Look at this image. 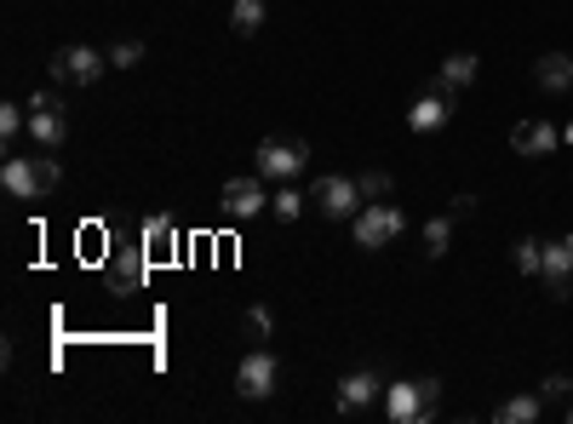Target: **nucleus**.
Here are the masks:
<instances>
[{"label": "nucleus", "mask_w": 573, "mask_h": 424, "mask_svg": "<svg viewBox=\"0 0 573 424\" xmlns=\"http://www.w3.org/2000/svg\"><path fill=\"white\" fill-rule=\"evenodd\" d=\"M385 413L396 424H431L442 413V379H396V385H385Z\"/></svg>", "instance_id": "1"}, {"label": "nucleus", "mask_w": 573, "mask_h": 424, "mask_svg": "<svg viewBox=\"0 0 573 424\" xmlns=\"http://www.w3.org/2000/svg\"><path fill=\"white\" fill-rule=\"evenodd\" d=\"M0 190H7L12 202H35V195L58 190V161L53 156H7V167H0Z\"/></svg>", "instance_id": "2"}, {"label": "nucleus", "mask_w": 573, "mask_h": 424, "mask_svg": "<svg viewBox=\"0 0 573 424\" xmlns=\"http://www.w3.org/2000/svg\"><path fill=\"white\" fill-rule=\"evenodd\" d=\"M310 167V144L305 138H264L259 144V179L264 184H298Z\"/></svg>", "instance_id": "3"}, {"label": "nucleus", "mask_w": 573, "mask_h": 424, "mask_svg": "<svg viewBox=\"0 0 573 424\" xmlns=\"http://www.w3.org/2000/svg\"><path fill=\"white\" fill-rule=\"evenodd\" d=\"M351 230H356L362 253H379V247H390L396 236L408 230V213L396 207V202H362V213L351 218Z\"/></svg>", "instance_id": "4"}, {"label": "nucleus", "mask_w": 573, "mask_h": 424, "mask_svg": "<svg viewBox=\"0 0 573 424\" xmlns=\"http://www.w3.org/2000/svg\"><path fill=\"white\" fill-rule=\"evenodd\" d=\"M310 207L321 218H356L362 213V184L344 179V172H321V179L310 184Z\"/></svg>", "instance_id": "5"}, {"label": "nucleus", "mask_w": 573, "mask_h": 424, "mask_svg": "<svg viewBox=\"0 0 573 424\" xmlns=\"http://www.w3.org/2000/svg\"><path fill=\"white\" fill-rule=\"evenodd\" d=\"M104 69H110V53H98V46H64V53H53L58 87H92V81H104Z\"/></svg>", "instance_id": "6"}, {"label": "nucleus", "mask_w": 573, "mask_h": 424, "mask_svg": "<svg viewBox=\"0 0 573 424\" xmlns=\"http://www.w3.org/2000/svg\"><path fill=\"white\" fill-rule=\"evenodd\" d=\"M276 379H282V362L270 356V344H253V351L241 356V367H236V390L247 396V402L276 396Z\"/></svg>", "instance_id": "7"}, {"label": "nucleus", "mask_w": 573, "mask_h": 424, "mask_svg": "<svg viewBox=\"0 0 573 424\" xmlns=\"http://www.w3.org/2000/svg\"><path fill=\"white\" fill-rule=\"evenodd\" d=\"M30 138L41 149H64V138H69V110H64L58 92H35L30 98Z\"/></svg>", "instance_id": "8"}, {"label": "nucleus", "mask_w": 573, "mask_h": 424, "mask_svg": "<svg viewBox=\"0 0 573 424\" xmlns=\"http://www.w3.org/2000/svg\"><path fill=\"white\" fill-rule=\"evenodd\" d=\"M539 282L551 298H568L573 293V236H557L545 241V264H539Z\"/></svg>", "instance_id": "9"}, {"label": "nucleus", "mask_w": 573, "mask_h": 424, "mask_svg": "<svg viewBox=\"0 0 573 424\" xmlns=\"http://www.w3.org/2000/svg\"><path fill=\"white\" fill-rule=\"evenodd\" d=\"M218 207H224V218H236V224L259 218V213L270 207L264 179H230V184H224V195H218Z\"/></svg>", "instance_id": "10"}, {"label": "nucleus", "mask_w": 573, "mask_h": 424, "mask_svg": "<svg viewBox=\"0 0 573 424\" xmlns=\"http://www.w3.org/2000/svg\"><path fill=\"white\" fill-rule=\"evenodd\" d=\"M144 276H149V247L144 241L138 247H121V253L110 259V287L115 293H138Z\"/></svg>", "instance_id": "11"}, {"label": "nucleus", "mask_w": 573, "mask_h": 424, "mask_svg": "<svg viewBox=\"0 0 573 424\" xmlns=\"http://www.w3.org/2000/svg\"><path fill=\"white\" fill-rule=\"evenodd\" d=\"M562 144V127H551V121H516L511 127V149L516 156H551V149Z\"/></svg>", "instance_id": "12"}, {"label": "nucleus", "mask_w": 573, "mask_h": 424, "mask_svg": "<svg viewBox=\"0 0 573 424\" xmlns=\"http://www.w3.org/2000/svg\"><path fill=\"white\" fill-rule=\"evenodd\" d=\"M447 121H454V92H442V87H431V92L408 110V127H413V133H442Z\"/></svg>", "instance_id": "13"}, {"label": "nucleus", "mask_w": 573, "mask_h": 424, "mask_svg": "<svg viewBox=\"0 0 573 424\" xmlns=\"http://www.w3.org/2000/svg\"><path fill=\"white\" fill-rule=\"evenodd\" d=\"M379 373H373V367H362V373H344V379H339V413H362V408H373V402H379Z\"/></svg>", "instance_id": "14"}, {"label": "nucleus", "mask_w": 573, "mask_h": 424, "mask_svg": "<svg viewBox=\"0 0 573 424\" xmlns=\"http://www.w3.org/2000/svg\"><path fill=\"white\" fill-rule=\"evenodd\" d=\"M534 87L551 92V98H562V92L573 87V58H568V53H545V58L534 64Z\"/></svg>", "instance_id": "15"}, {"label": "nucleus", "mask_w": 573, "mask_h": 424, "mask_svg": "<svg viewBox=\"0 0 573 424\" xmlns=\"http://www.w3.org/2000/svg\"><path fill=\"white\" fill-rule=\"evenodd\" d=\"M545 413V390H534V396H511V402H500L493 408V424H534Z\"/></svg>", "instance_id": "16"}, {"label": "nucleus", "mask_w": 573, "mask_h": 424, "mask_svg": "<svg viewBox=\"0 0 573 424\" xmlns=\"http://www.w3.org/2000/svg\"><path fill=\"white\" fill-rule=\"evenodd\" d=\"M144 247H149L156 259H167L172 247H179V224H172L167 213H149V218H144Z\"/></svg>", "instance_id": "17"}, {"label": "nucleus", "mask_w": 573, "mask_h": 424, "mask_svg": "<svg viewBox=\"0 0 573 424\" xmlns=\"http://www.w3.org/2000/svg\"><path fill=\"white\" fill-rule=\"evenodd\" d=\"M470 81H477V58H470V53H454V58L436 69V87L442 92H465Z\"/></svg>", "instance_id": "18"}, {"label": "nucleus", "mask_w": 573, "mask_h": 424, "mask_svg": "<svg viewBox=\"0 0 573 424\" xmlns=\"http://www.w3.org/2000/svg\"><path fill=\"white\" fill-rule=\"evenodd\" d=\"M305 207H310V195L298 184H282L276 195H270V213H276L282 224H298V218H305Z\"/></svg>", "instance_id": "19"}, {"label": "nucleus", "mask_w": 573, "mask_h": 424, "mask_svg": "<svg viewBox=\"0 0 573 424\" xmlns=\"http://www.w3.org/2000/svg\"><path fill=\"white\" fill-rule=\"evenodd\" d=\"M230 30L236 35H259L264 30V0H236V7H230Z\"/></svg>", "instance_id": "20"}, {"label": "nucleus", "mask_w": 573, "mask_h": 424, "mask_svg": "<svg viewBox=\"0 0 573 424\" xmlns=\"http://www.w3.org/2000/svg\"><path fill=\"white\" fill-rule=\"evenodd\" d=\"M447 247H454V213L425 224V259H447Z\"/></svg>", "instance_id": "21"}, {"label": "nucleus", "mask_w": 573, "mask_h": 424, "mask_svg": "<svg viewBox=\"0 0 573 424\" xmlns=\"http://www.w3.org/2000/svg\"><path fill=\"white\" fill-rule=\"evenodd\" d=\"M511 259H516L522 276H539V264H545V241H534V236H528V241H516V253H511Z\"/></svg>", "instance_id": "22"}, {"label": "nucleus", "mask_w": 573, "mask_h": 424, "mask_svg": "<svg viewBox=\"0 0 573 424\" xmlns=\"http://www.w3.org/2000/svg\"><path fill=\"white\" fill-rule=\"evenodd\" d=\"M18 133H30V104H7V110H0V138H18Z\"/></svg>", "instance_id": "23"}, {"label": "nucleus", "mask_w": 573, "mask_h": 424, "mask_svg": "<svg viewBox=\"0 0 573 424\" xmlns=\"http://www.w3.org/2000/svg\"><path fill=\"white\" fill-rule=\"evenodd\" d=\"M241 328H247V339H270V333H276V316H270V305H253V310H247V321H241Z\"/></svg>", "instance_id": "24"}, {"label": "nucleus", "mask_w": 573, "mask_h": 424, "mask_svg": "<svg viewBox=\"0 0 573 424\" xmlns=\"http://www.w3.org/2000/svg\"><path fill=\"white\" fill-rule=\"evenodd\" d=\"M356 184H362V202H390V190H396L390 172H362Z\"/></svg>", "instance_id": "25"}, {"label": "nucleus", "mask_w": 573, "mask_h": 424, "mask_svg": "<svg viewBox=\"0 0 573 424\" xmlns=\"http://www.w3.org/2000/svg\"><path fill=\"white\" fill-rule=\"evenodd\" d=\"M144 64V41H121L110 46V69H138Z\"/></svg>", "instance_id": "26"}, {"label": "nucleus", "mask_w": 573, "mask_h": 424, "mask_svg": "<svg viewBox=\"0 0 573 424\" xmlns=\"http://www.w3.org/2000/svg\"><path fill=\"white\" fill-rule=\"evenodd\" d=\"M539 390H545V402H568V390H573V379H568V373H551V379H545Z\"/></svg>", "instance_id": "27"}, {"label": "nucleus", "mask_w": 573, "mask_h": 424, "mask_svg": "<svg viewBox=\"0 0 573 424\" xmlns=\"http://www.w3.org/2000/svg\"><path fill=\"white\" fill-rule=\"evenodd\" d=\"M447 213H454V218H470V213H477V195H454V207H447Z\"/></svg>", "instance_id": "28"}, {"label": "nucleus", "mask_w": 573, "mask_h": 424, "mask_svg": "<svg viewBox=\"0 0 573 424\" xmlns=\"http://www.w3.org/2000/svg\"><path fill=\"white\" fill-rule=\"evenodd\" d=\"M562 144H573V121H568V127H562Z\"/></svg>", "instance_id": "29"}, {"label": "nucleus", "mask_w": 573, "mask_h": 424, "mask_svg": "<svg viewBox=\"0 0 573 424\" xmlns=\"http://www.w3.org/2000/svg\"><path fill=\"white\" fill-rule=\"evenodd\" d=\"M568 424H573V408H568Z\"/></svg>", "instance_id": "30"}]
</instances>
